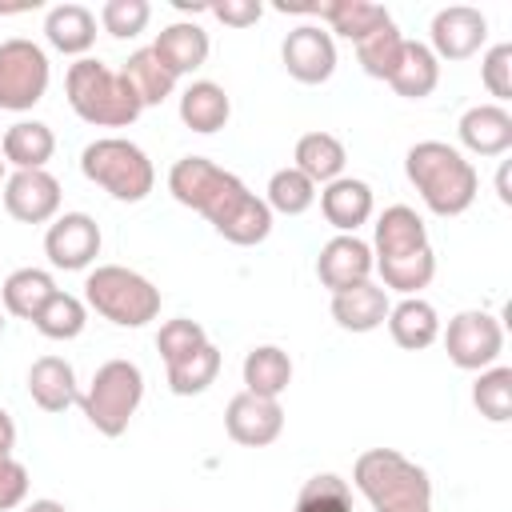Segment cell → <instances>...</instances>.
I'll list each match as a JSON object with an SVG mask.
<instances>
[{"label":"cell","mask_w":512,"mask_h":512,"mask_svg":"<svg viewBox=\"0 0 512 512\" xmlns=\"http://www.w3.org/2000/svg\"><path fill=\"white\" fill-rule=\"evenodd\" d=\"M400 52H404V36H400V28H396L392 20L356 44L360 68H364L372 80H388V76L396 72V64H400Z\"/></svg>","instance_id":"33"},{"label":"cell","mask_w":512,"mask_h":512,"mask_svg":"<svg viewBox=\"0 0 512 512\" xmlns=\"http://www.w3.org/2000/svg\"><path fill=\"white\" fill-rule=\"evenodd\" d=\"M280 60L288 68L292 80L300 84H324L332 72H336V44H332V32L320 28V24H300L284 36V48H280Z\"/></svg>","instance_id":"11"},{"label":"cell","mask_w":512,"mask_h":512,"mask_svg":"<svg viewBox=\"0 0 512 512\" xmlns=\"http://www.w3.org/2000/svg\"><path fill=\"white\" fill-rule=\"evenodd\" d=\"M220 372V352L212 344L196 348L192 356H184L180 364H168V388L176 396H200Z\"/></svg>","instance_id":"34"},{"label":"cell","mask_w":512,"mask_h":512,"mask_svg":"<svg viewBox=\"0 0 512 512\" xmlns=\"http://www.w3.org/2000/svg\"><path fill=\"white\" fill-rule=\"evenodd\" d=\"M480 76H484V88L496 100H508L512 96V44L488 48V56L480 60Z\"/></svg>","instance_id":"40"},{"label":"cell","mask_w":512,"mask_h":512,"mask_svg":"<svg viewBox=\"0 0 512 512\" xmlns=\"http://www.w3.org/2000/svg\"><path fill=\"white\" fill-rule=\"evenodd\" d=\"M44 36L56 52L84 60V52L96 44V16L84 4H56L44 20Z\"/></svg>","instance_id":"23"},{"label":"cell","mask_w":512,"mask_h":512,"mask_svg":"<svg viewBox=\"0 0 512 512\" xmlns=\"http://www.w3.org/2000/svg\"><path fill=\"white\" fill-rule=\"evenodd\" d=\"M44 252L52 260V268H64V272H80L96 260L100 252V224L88 216V212H64L48 236H44Z\"/></svg>","instance_id":"14"},{"label":"cell","mask_w":512,"mask_h":512,"mask_svg":"<svg viewBox=\"0 0 512 512\" xmlns=\"http://www.w3.org/2000/svg\"><path fill=\"white\" fill-rule=\"evenodd\" d=\"M372 268H380L384 288H396L404 296H416L436 276V256L428 244L424 220L408 204H392L376 220V244H372Z\"/></svg>","instance_id":"2"},{"label":"cell","mask_w":512,"mask_h":512,"mask_svg":"<svg viewBox=\"0 0 512 512\" xmlns=\"http://www.w3.org/2000/svg\"><path fill=\"white\" fill-rule=\"evenodd\" d=\"M48 92V56L40 44L12 36L0 44V108L28 112Z\"/></svg>","instance_id":"9"},{"label":"cell","mask_w":512,"mask_h":512,"mask_svg":"<svg viewBox=\"0 0 512 512\" xmlns=\"http://www.w3.org/2000/svg\"><path fill=\"white\" fill-rule=\"evenodd\" d=\"M84 296L104 320L120 328H144L160 312V288L120 264H100L96 272H88Z\"/></svg>","instance_id":"7"},{"label":"cell","mask_w":512,"mask_h":512,"mask_svg":"<svg viewBox=\"0 0 512 512\" xmlns=\"http://www.w3.org/2000/svg\"><path fill=\"white\" fill-rule=\"evenodd\" d=\"M0 180H4V160H0Z\"/></svg>","instance_id":"46"},{"label":"cell","mask_w":512,"mask_h":512,"mask_svg":"<svg viewBox=\"0 0 512 512\" xmlns=\"http://www.w3.org/2000/svg\"><path fill=\"white\" fill-rule=\"evenodd\" d=\"M352 484L376 512H432V480L396 448H368L352 464Z\"/></svg>","instance_id":"4"},{"label":"cell","mask_w":512,"mask_h":512,"mask_svg":"<svg viewBox=\"0 0 512 512\" xmlns=\"http://www.w3.org/2000/svg\"><path fill=\"white\" fill-rule=\"evenodd\" d=\"M368 272H372V248L360 236H332L316 256V276L324 288H332V296L364 284Z\"/></svg>","instance_id":"16"},{"label":"cell","mask_w":512,"mask_h":512,"mask_svg":"<svg viewBox=\"0 0 512 512\" xmlns=\"http://www.w3.org/2000/svg\"><path fill=\"white\" fill-rule=\"evenodd\" d=\"M12 448H16V424H12V416L0 408V452L12 456Z\"/></svg>","instance_id":"43"},{"label":"cell","mask_w":512,"mask_h":512,"mask_svg":"<svg viewBox=\"0 0 512 512\" xmlns=\"http://www.w3.org/2000/svg\"><path fill=\"white\" fill-rule=\"evenodd\" d=\"M496 188H500V200H504V204H512V192H508V164L500 168V176H496Z\"/></svg>","instance_id":"45"},{"label":"cell","mask_w":512,"mask_h":512,"mask_svg":"<svg viewBox=\"0 0 512 512\" xmlns=\"http://www.w3.org/2000/svg\"><path fill=\"white\" fill-rule=\"evenodd\" d=\"M148 20H152V4H148V0H108V4L100 8V24H104V32L116 36V40L140 36V32L148 28Z\"/></svg>","instance_id":"38"},{"label":"cell","mask_w":512,"mask_h":512,"mask_svg":"<svg viewBox=\"0 0 512 512\" xmlns=\"http://www.w3.org/2000/svg\"><path fill=\"white\" fill-rule=\"evenodd\" d=\"M228 116H232V100H228V92L220 84L196 80V84L184 88V96H180V120L192 132H204V136L208 132H220L228 124Z\"/></svg>","instance_id":"26"},{"label":"cell","mask_w":512,"mask_h":512,"mask_svg":"<svg viewBox=\"0 0 512 512\" xmlns=\"http://www.w3.org/2000/svg\"><path fill=\"white\" fill-rule=\"evenodd\" d=\"M472 404L492 424L512 420V368H504V364L500 368H484L480 380L472 384Z\"/></svg>","instance_id":"35"},{"label":"cell","mask_w":512,"mask_h":512,"mask_svg":"<svg viewBox=\"0 0 512 512\" xmlns=\"http://www.w3.org/2000/svg\"><path fill=\"white\" fill-rule=\"evenodd\" d=\"M388 332H392V340L400 348L420 352V348H428L440 336V316H436V308L428 300L404 296L396 308H388Z\"/></svg>","instance_id":"25"},{"label":"cell","mask_w":512,"mask_h":512,"mask_svg":"<svg viewBox=\"0 0 512 512\" xmlns=\"http://www.w3.org/2000/svg\"><path fill=\"white\" fill-rule=\"evenodd\" d=\"M64 92H68L72 112L84 124H96V128H128L144 112V104L132 92V84L120 72H112L108 64L88 60V56L68 68Z\"/></svg>","instance_id":"5"},{"label":"cell","mask_w":512,"mask_h":512,"mask_svg":"<svg viewBox=\"0 0 512 512\" xmlns=\"http://www.w3.org/2000/svg\"><path fill=\"white\" fill-rule=\"evenodd\" d=\"M4 208L20 224H44L60 212V180L44 168L12 172L4 184Z\"/></svg>","instance_id":"15"},{"label":"cell","mask_w":512,"mask_h":512,"mask_svg":"<svg viewBox=\"0 0 512 512\" xmlns=\"http://www.w3.org/2000/svg\"><path fill=\"white\" fill-rule=\"evenodd\" d=\"M4 160L16 164V172H32V168H44L56 152V136L48 124L40 120H20L4 132Z\"/></svg>","instance_id":"27"},{"label":"cell","mask_w":512,"mask_h":512,"mask_svg":"<svg viewBox=\"0 0 512 512\" xmlns=\"http://www.w3.org/2000/svg\"><path fill=\"white\" fill-rule=\"evenodd\" d=\"M320 212L332 228H340V236H356V228L368 224V216H372V188L356 176H340V180L324 184Z\"/></svg>","instance_id":"19"},{"label":"cell","mask_w":512,"mask_h":512,"mask_svg":"<svg viewBox=\"0 0 512 512\" xmlns=\"http://www.w3.org/2000/svg\"><path fill=\"white\" fill-rule=\"evenodd\" d=\"M296 512H352V488H348V480H340L336 472L312 476L300 488V496H296Z\"/></svg>","instance_id":"37"},{"label":"cell","mask_w":512,"mask_h":512,"mask_svg":"<svg viewBox=\"0 0 512 512\" xmlns=\"http://www.w3.org/2000/svg\"><path fill=\"white\" fill-rule=\"evenodd\" d=\"M388 84H392L396 96H404V100H424V96H432L436 84H440V60L432 56L428 44L404 40L400 64H396V72L388 76Z\"/></svg>","instance_id":"24"},{"label":"cell","mask_w":512,"mask_h":512,"mask_svg":"<svg viewBox=\"0 0 512 512\" xmlns=\"http://www.w3.org/2000/svg\"><path fill=\"white\" fill-rule=\"evenodd\" d=\"M28 392H32V400L44 412H64L68 404L80 400L76 372H72V364L64 356H40V360H32V368H28Z\"/></svg>","instance_id":"22"},{"label":"cell","mask_w":512,"mask_h":512,"mask_svg":"<svg viewBox=\"0 0 512 512\" xmlns=\"http://www.w3.org/2000/svg\"><path fill=\"white\" fill-rule=\"evenodd\" d=\"M80 172L92 184H100L112 200H124V204L144 200L156 184V172H152V160L144 156V148L132 140H120V136L92 140L80 152Z\"/></svg>","instance_id":"6"},{"label":"cell","mask_w":512,"mask_h":512,"mask_svg":"<svg viewBox=\"0 0 512 512\" xmlns=\"http://www.w3.org/2000/svg\"><path fill=\"white\" fill-rule=\"evenodd\" d=\"M208 344V332L196 324V320H168L160 332H156V348H160V356H164V364H180L184 356H192L196 348H204Z\"/></svg>","instance_id":"39"},{"label":"cell","mask_w":512,"mask_h":512,"mask_svg":"<svg viewBox=\"0 0 512 512\" xmlns=\"http://www.w3.org/2000/svg\"><path fill=\"white\" fill-rule=\"evenodd\" d=\"M488 40V20L480 8L452 4L432 16V56L436 60H468Z\"/></svg>","instance_id":"13"},{"label":"cell","mask_w":512,"mask_h":512,"mask_svg":"<svg viewBox=\"0 0 512 512\" xmlns=\"http://www.w3.org/2000/svg\"><path fill=\"white\" fill-rule=\"evenodd\" d=\"M312 200H316V184H312L304 172H296V168L272 172V180H268V200H264L272 212L300 216V212L312 208Z\"/></svg>","instance_id":"36"},{"label":"cell","mask_w":512,"mask_h":512,"mask_svg":"<svg viewBox=\"0 0 512 512\" xmlns=\"http://www.w3.org/2000/svg\"><path fill=\"white\" fill-rule=\"evenodd\" d=\"M0 328H4V316H0Z\"/></svg>","instance_id":"47"},{"label":"cell","mask_w":512,"mask_h":512,"mask_svg":"<svg viewBox=\"0 0 512 512\" xmlns=\"http://www.w3.org/2000/svg\"><path fill=\"white\" fill-rule=\"evenodd\" d=\"M152 52H156L160 64L180 80L184 72H196V68L208 60V32H204L200 24H192V20H176V24H168V28L156 36Z\"/></svg>","instance_id":"20"},{"label":"cell","mask_w":512,"mask_h":512,"mask_svg":"<svg viewBox=\"0 0 512 512\" xmlns=\"http://www.w3.org/2000/svg\"><path fill=\"white\" fill-rule=\"evenodd\" d=\"M280 12H312L320 20H328L332 32L348 36L352 44H360L364 36H372L376 28H384L392 16L384 4L372 0H332V4H276Z\"/></svg>","instance_id":"17"},{"label":"cell","mask_w":512,"mask_h":512,"mask_svg":"<svg viewBox=\"0 0 512 512\" xmlns=\"http://www.w3.org/2000/svg\"><path fill=\"white\" fill-rule=\"evenodd\" d=\"M36 332L40 336H48V340H76L80 332H84V324H88V312H84V304L72 296V292H60L56 288V296L36 312Z\"/></svg>","instance_id":"32"},{"label":"cell","mask_w":512,"mask_h":512,"mask_svg":"<svg viewBox=\"0 0 512 512\" xmlns=\"http://www.w3.org/2000/svg\"><path fill=\"white\" fill-rule=\"evenodd\" d=\"M460 144L476 156H504L512 148V116L504 104H476L460 116Z\"/></svg>","instance_id":"18"},{"label":"cell","mask_w":512,"mask_h":512,"mask_svg":"<svg viewBox=\"0 0 512 512\" xmlns=\"http://www.w3.org/2000/svg\"><path fill=\"white\" fill-rule=\"evenodd\" d=\"M388 308H392L388 304V292L380 284H372V280H364V284L344 288V292L332 296V316L348 332H372V328H380L388 320Z\"/></svg>","instance_id":"21"},{"label":"cell","mask_w":512,"mask_h":512,"mask_svg":"<svg viewBox=\"0 0 512 512\" xmlns=\"http://www.w3.org/2000/svg\"><path fill=\"white\" fill-rule=\"evenodd\" d=\"M224 428L236 444L264 448L284 432V408H280V400H268L256 392H236L224 408Z\"/></svg>","instance_id":"12"},{"label":"cell","mask_w":512,"mask_h":512,"mask_svg":"<svg viewBox=\"0 0 512 512\" xmlns=\"http://www.w3.org/2000/svg\"><path fill=\"white\" fill-rule=\"evenodd\" d=\"M344 144L332 132H308L296 140V172H304L312 184H332L344 172Z\"/></svg>","instance_id":"28"},{"label":"cell","mask_w":512,"mask_h":512,"mask_svg":"<svg viewBox=\"0 0 512 512\" xmlns=\"http://www.w3.org/2000/svg\"><path fill=\"white\" fill-rule=\"evenodd\" d=\"M288 384H292V360H288L284 348L260 344V348H252L244 356V392H256V396L276 400Z\"/></svg>","instance_id":"29"},{"label":"cell","mask_w":512,"mask_h":512,"mask_svg":"<svg viewBox=\"0 0 512 512\" xmlns=\"http://www.w3.org/2000/svg\"><path fill=\"white\" fill-rule=\"evenodd\" d=\"M120 76L132 84V92L140 96V104H144V108H148V104H164V100L172 96V88H176V76L160 64V56H156L152 48L132 52V56L124 60Z\"/></svg>","instance_id":"31"},{"label":"cell","mask_w":512,"mask_h":512,"mask_svg":"<svg viewBox=\"0 0 512 512\" xmlns=\"http://www.w3.org/2000/svg\"><path fill=\"white\" fill-rule=\"evenodd\" d=\"M444 348H448V360L456 368L480 372V368H492L496 364V356L504 348V328L488 312H460V316L448 320Z\"/></svg>","instance_id":"10"},{"label":"cell","mask_w":512,"mask_h":512,"mask_svg":"<svg viewBox=\"0 0 512 512\" xmlns=\"http://www.w3.org/2000/svg\"><path fill=\"white\" fill-rule=\"evenodd\" d=\"M404 172L416 184L420 200L436 212V216H460L472 208L476 192H480V176L472 168V160H464V152H456L444 140H420L408 148L404 156Z\"/></svg>","instance_id":"3"},{"label":"cell","mask_w":512,"mask_h":512,"mask_svg":"<svg viewBox=\"0 0 512 512\" xmlns=\"http://www.w3.org/2000/svg\"><path fill=\"white\" fill-rule=\"evenodd\" d=\"M208 12L220 20V24H232V28H248L264 16V4L260 0H224V4H208Z\"/></svg>","instance_id":"42"},{"label":"cell","mask_w":512,"mask_h":512,"mask_svg":"<svg viewBox=\"0 0 512 512\" xmlns=\"http://www.w3.org/2000/svg\"><path fill=\"white\" fill-rule=\"evenodd\" d=\"M24 512H68L64 504H56V500H32Z\"/></svg>","instance_id":"44"},{"label":"cell","mask_w":512,"mask_h":512,"mask_svg":"<svg viewBox=\"0 0 512 512\" xmlns=\"http://www.w3.org/2000/svg\"><path fill=\"white\" fill-rule=\"evenodd\" d=\"M140 400H144V372L132 360H108L96 368L88 392H80L76 404L96 432L120 436L128 428V420L136 416Z\"/></svg>","instance_id":"8"},{"label":"cell","mask_w":512,"mask_h":512,"mask_svg":"<svg viewBox=\"0 0 512 512\" xmlns=\"http://www.w3.org/2000/svg\"><path fill=\"white\" fill-rule=\"evenodd\" d=\"M24 496H28V468L8 452H0V512L20 508Z\"/></svg>","instance_id":"41"},{"label":"cell","mask_w":512,"mask_h":512,"mask_svg":"<svg viewBox=\"0 0 512 512\" xmlns=\"http://www.w3.org/2000/svg\"><path fill=\"white\" fill-rule=\"evenodd\" d=\"M168 192L240 248H252L272 232V208L256 192H248L240 176L224 172L204 156L176 160L168 172Z\"/></svg>","instance_id":"1"},{"label":"cell","mask_w":512,"mask_h":512,"mask_svg":"<svg viewBox=\"0 0 512 512\" xmlns=\"http://www.w3.org/2000/svg\"><path fill=\"white\" fill-rule=\"evenodd\" d=\"M0 296H4V312L20 316V320H36V312L56 296V280L44 268H16L4 280Z\"/></svg>","instance_id":"30"}]
</instances>
